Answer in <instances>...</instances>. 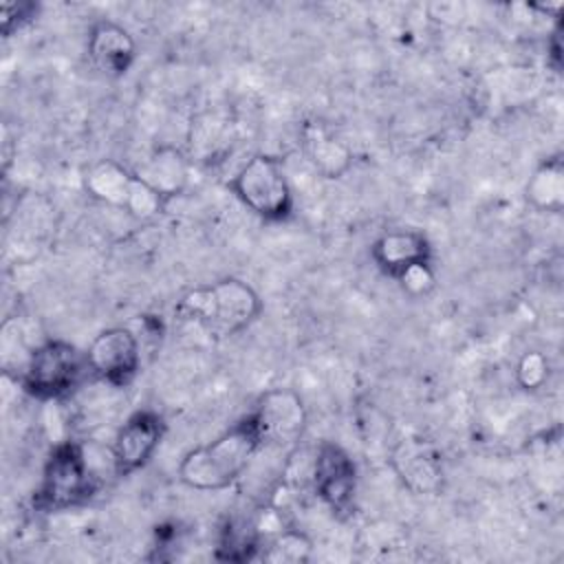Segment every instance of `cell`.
<instances>
[{"instance_id": "obj_1", "label": "cell", "mask_w": 564, "mask_h": 564, "mask_svg": "<svg viewBox=\"0 0 564 564\" xmlns=\"http://www.w3.org/2000/svg\"><path fill=\"white\" fill-rule=\"evenodd\" d=\"M262 449V436L251 414L225 430L212 443L189 449L178 463V480L196 491L231 487Z\"/></svg>"}, {"instance_id": "obj_2", "label": "cell", "mask_w": 564, "mask_h": 564, "mask_svg": "<svg viewBox=\"0 0 564 564\" xmlns=\"http://www.w3.org/2000/svg\"><path fill=\"white\" fill-rule=\"evenodd\" d=\"M262 311L260 295L240 278H223L187 291L176 315L214 337H229L245 330Z\"/></svg>"}, {"instance_id": "obj_3", "label": "cell", "mask_w": 564, "mask_h": 564, "mask_svg": "<svg viewBox=\"0 0 564 564\" xmlns=\"http://www.w3.org/2000/svg\"><path fill=\"white\" fill-rule=\"evenodd\" d=\"M236 198L264 220H284L293 209V192L282 163L269 154H253L229 181Z\"/></svg>"}, {"instance_id": "obj_4", "label": "cell", "mask_w": 564, "mask_h": 564, "mask_svg": "<svg viewBox=\"0 0 564 564\" xmlns=\"http://www.w3.org/2000/svg\"><path fill=\"white\" fill-rule=\"evenodd\" d=\"M82 370L84 359L73 344L48 339L26 357L22 368V388L40 401H55L77 388Z\"/></svg>"}, {"instance_id": "obj_5", "label": "cell", "mask_w": 564, "mask_h": 564, "mask_svg": "<svg viewBox=\"0 0 564 564\" xmlns=\"http://www.w3.org/2000/svg\"><path fill=\"white\" fill-rule=\"evenodd\" d=\"M93 491L95 476L82 445L70 441L55 445L44 465L37 505L44 509H66L86 500Z\"/></svg>"}, {"instance_id": "obj_6", "label": "cell", "mask_w": 564, "mask_h": 564, "mask_svg": "<svg viewBox=\"0 0 564 564\" xmlns=\"http://www.w3.org/2000/svg\"><path fill=\"white\" fill-rule=\"evenodd\" d=\"M311 485L330 511H350L357 489V467L341 445L322 441L315 447L311 456Z\"/></svg>"}, {"instance_id": "obj_7", "label": "cell", "mask_w": 564, "mask_h": 564, "mask_svg": "<svg viewBox=\"0 0 564 564\" xmlns=\"http://www.w3.org/2000/svg\"><path fill=\"white\" fill-rule=\"evenodd\" d=\"M88 368L110 386H128L141 364V344L134 330L112 326L101 330L86 350Z\"/></svg>"}, {"instance_id": "obj_8", "label": "cell", "mask_w": 564, "mask_h": 564, "mask_svg": "<svg viewBox=\"0 0 564 564\" xmlns=\"http://www.w3.org/2000/svg\"><path fill=\"white\" fill-rule=\"evenodd\" d=\"M251 419L258 425L262 445H291L304 434L308 414L302 397L295 390L273 388L258 399Z\"/></svg>"}, {"instance_id": "obj_9", "label": "cell", "mask_w": 564, "mask_h": 564, "mask_svg": "<svg viewBox=\"0 0 564 564\" xmlns=\"http://www.w3.org/2000/svg\"><path fill=\"white\" fill-rule=\"evenodd\" d=\"M163 419L152 410L134 412L117 432L112 443L115 474L128 476L141 469L156 452L163 438Z\"/></svg>"}, {"instance_id": "obj_10", "label": "cell", "mask_w": 564, "mask_h": 564, "mask_svg": "<svg viewBox=\"0 0 564 564\" xmlns=\"http://www.w3.org/2000/svg\"><path fill=\"white\" fill-rule=\"evenodd\" d=\"M392 469L414 494H434L443 485V460L434 445L423 438H401L392 449Z\"/></svg>"}, {"instance_id": "obj_11", "label": "cell", "mask_w": 564, "mask_h": 564, "mask_svg": "<svg viewBox=\"0 0 564 564\" xmlns=\"http://www.w3.org/2000/svg\"><path fill=\"white\" fill-rule=\"evenodd\" d=\"M88 57L108 77H121L137 57V42L130 31L112 20H99L88 33Z\"/></svg>"}, {"instance_id": "obj_12", "label": "cell", "mask_w": 564, "mask_h": 564, "mask_svg": "<svg viewBox=\"0 0 564 564\" xmlns=\"http://www.w3.org/2000/svg\"><path fill=\"white\" fill-rule=\"evenodd\" d=\"M372 262L390 278H397L403 269L416 262H430L432 247L423 231L392 229L383 231L370 247Z\"/></svg>"}, {"instance_id": "obj_13", "label": "cell", "mask_w": 564, "mask_h": 564, "mask_svg": "<svg viewBox=\"0 0 564 564\" xmlns=\"http://www.w3.org/2000/svg\"><path fill=\"white\" fill-rule=\"evenodd\" d=\"M302 148L308 163L324 178H341L352 165V150L324 123L311 121L302 128Z\"/></svg>"}, {"instance_id": "obj_14", "label": "cell", "mask_w": 564, "mask_h": 564, "mask_svg": "<svg viewBox=\"0 0 564 564\" xmlns=\"http://www.w3.org/2000/svg\"><path fill=\"white\" fill-rule=\"evenodd\" d=\"M150 187H154L165 200L178 196L189 181V161L174 145L154 148L145 161L134 170Z\"/></svg>"}, {"instance_id": "obj_15", "label": "cell", "mask_w": 564, "mask_h": 564, "mask_svg": "<svg viewBox=\"0 0 564 564\" xmlns=\"http://www.w3.org/2000/svg\"><path fill=\"white\" fill-rule=\"evenodd\" d=\"M137 185L139 176L112 159L97 161L88 167L84 176V187L93 198L119 207L123 212H128Z\"/></svg>"}, {"instance_id": "obj_16", "label": "cell", "mask_w": 564, "mask_h": 564, "mask_svg": "<svg viewBox=\"0 0 564 564\" xmlns=\"http://www.w3.org/2000/svg\"><path fill=\"white\" fill-rule=\"evenodd\" d=\"M524 196L540 212H560L564 207V163L560 156H551L533 170Z\"/></svg>"}, {"instance_id": "obj_17", "label": "cell", "mask_w": 564, "mask_h": 564, "mask_svg": "<svg viewBox=\"0 0 564 564\" xmlns=\"http://www.w3.org/2000/svg\"><path fill=\"white\" fill-rule=\"evenodd\" d=\"M260 549H262V538L256 529L253 518H231L223 527L216 555L220 560L247 562V560H253Z\"/></svg>"}, {"instance_id": "obj_18", "label": "cell", "mask_w": 564, "mask_h": 564, "mask_svg": "<svg viewBox=\"0 0 564 564\" xmlns=\"http://www.w3.org/2000/svg\"><path fill=\"white\" fill-rule=\"evenodd\" d=\"M262 560L275 562V564H297L306 562L313 551V542L308 540L306 533L300 529H282L273 538L264 540L262 544Z\"/></svg>"}, {"instance_id": "obj_19", "label": "cell", "mask_w": 564, "mask_h": 564, "mask_svg": "<svg viewBox=\"0 0 564 564\" xmlns=\"http://www.w3.org/2000/svg\"><path fill=\"white\" fill-rule=\"evenodd\" d=\"M551 372V364L542 350H527L516 364V381L522 390H540Z\"/></svg>"}, {"instance_id": "obj_20", "label": "cell", "mask_w": 564, "mask_h": 564, "mask_svg": "<svg viewBox=\"0 0 564 564\" xmlns=\"http://www.w3.org/2000/svg\"><path fill=\"white\" fill-rule=\"evenodd\" d=\"M394 280L410 297H423V295L432 293L436 286V275H434L430 262H416V264L403 269Z\"/></svg>"}, {"instance_id": "obj_21", "label": "cell", "mask_w": 564, "mask_h": 564, "mask_svg": "<svg viewBox=\"0 0 564 564\" xmlns=\"http://www.w3.org/2000/svg\"><path fill=\"white\" fill-rule=\"evenodd\" d=\"M35 13H37V4H33V2H11V0H4L0 4V29H2V35L9 37L22 24L33 20Z\"/></svg>"}]
</instances>
